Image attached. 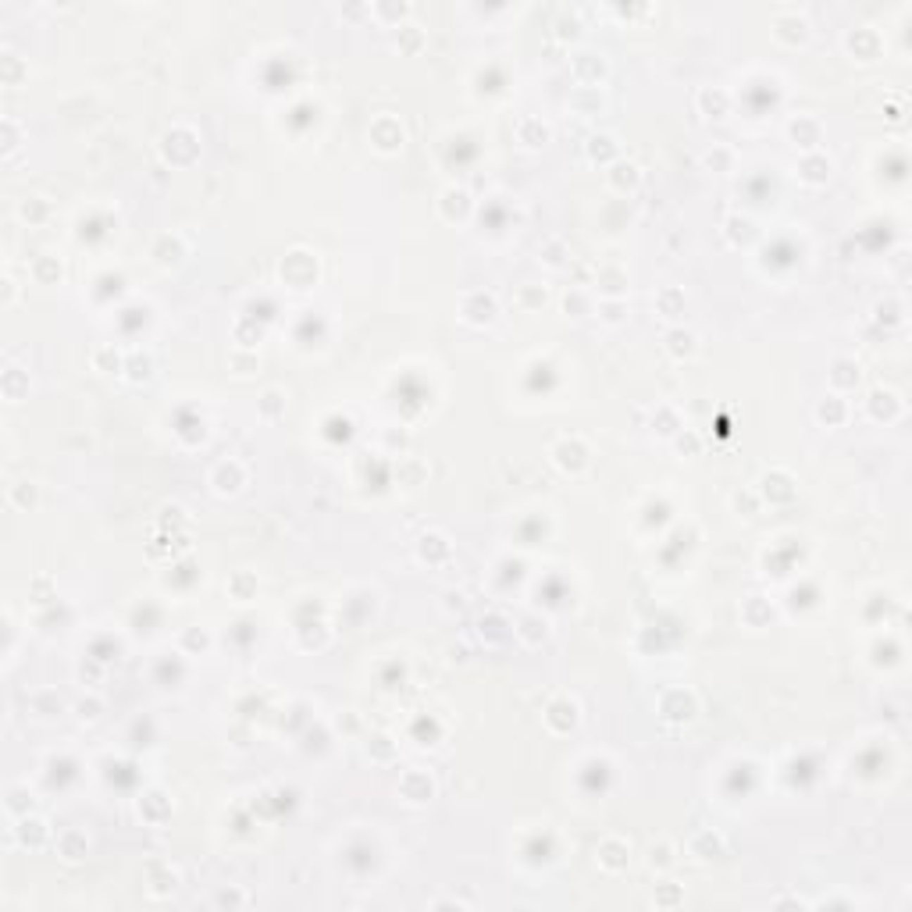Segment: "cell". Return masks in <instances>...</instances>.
Segmentation results:
<instances>
[{
    "mask_svg": "<svg viewBox=\"0 0 912 912\" xmlns=\"http://www.w3.org/2000/svg\"><path fill=\"white\" fill-rule=\"evenodd\" d=\"M521 303H524V307L545 303V289H542V285H524V289H521Z\"/></svg>",
    "mask_w": 912,
    "mask_h": 912,
    "instance_id": "obj_41",
    "label": "cell"
},
{
    "mask_svg": "<svg viewBox=\"0 0 912 912\" xmlns=\"http://www.w3.org/2000/svg\"><path fill=\"white\" fill-rule=\"evenodd\" d=\"M702 160H706V167H713V171H730V160H734V157H730L727 146H713V150H706Z\"/></svg>",
    "mask_w": 912,
    "mask_h": 912,
    "instance_id": "obj_30",
    "label": "cell"
},
{
    "mask_svg": "<svg viewBox=\"0 0 912 912\" xmlns=\"http://www.w3.org/2000/svg\"><path fill=\"white\" fill-rule=\"evenodd\" d=\"M602 278H609V281H623V274H620V271H602ZM609 293H613V296H620V293H623V285H609Z\"/></svg>",
    "mask_w": 912,
    "mask_h": 912,
    "instance_id": "obj_47",
    "label": "cell"
},
{
    "mask_svg": "<svg viewBox=\"0 0 912 912\" xmlns=\"http://www.w3.org/2000/svg\"><path fill=\"white\" fill-rule=\"evenodd\" d=\"M677 449H688V452H695V449H699V442H695V435H688V438H684V435H680V438H677Z\"/></svg>",
    "mask_w": 912,
    "mask_h": 912,
    "instance_id": "obj_50",
    "label": "cell"
},
{
    "mask_svg": "<svg viewBox=\"0 0 912 912\" xmlns=\"http://www.w3.org/2000/svg\"><path fill=\"white\" fill-rule=\"evenodd\" d=\"M563 307H566V314H570V317H585V314L592 310V300H588L585 293H578V289H574V293H566Z\"/></svg>",
    "mask_w": 912,
    "mask_h": 912,
    "instance_id": "obj_29",
    "label": "cell"
},
{
    "mask_svg": "<svg viewBox=\"0 0 912 912\" xmlns=\"http://www.w3.org/2000/svg\"><path fill=\"white\" fill-rule=\"evenodd\" d=\"M830 381H834L837 388H851V385H859V364H855V360H848V357L834 360Z\"/></svg>",
    "mask_w": 912,
    "mask_h": 912,
    "instance_id": "obj_14",
    "label": "cell"
},
{
    "mask_svg": "<svg viewBox=\"0 0 912 912\" xmlns=\"http://www.w3.org/2000/svg\"><path fill=\"white\" fill-rule=\"evenodd\" d=\"M210 645V635L203 631V627H186V635H182V649H207Z\"/></svg>",
    "mask_w": 912,
    "mask_h": 912,
    "instance_id": "obj_34",
    "label": "cell"
},
{
    "mask_svg": "<svg viewBox=\"0 0 912 912\" xmlns=\"http://www.w3.org/2000/svg\"><path fill=\"white\" fill-rule=\"evenodd\" d=\"M93 364H96L100 371H114V374H118V371H122V353L110 350V346H100V350L93 353Z\"/></svg>",
    "mask_w": 912,
    "mask_h": 912,
    "instance_id": "obj_27",
    "label": "cell"
},
{
    "mask_svg": "<svg viewBox=\"0 0 912 912\" xmlns=\"http://www.w3.org/2000/svg\"><path fill=\"white\" fill-rule=\"evenodd\" d=\"M816 417L823 421V424H841V417H844V403L837 395H827L823 403H820V410H816Z\"/></svg>",
    "mask_w": 912,
    "mask_h": 912,
    "instance_id": "obj_25",
    "label": "cell"
},
{
    "mask_svg": "<svg viewBox=\"0 0 912 912\" xmlns=\"http://www.w3.org/2000/svg\"><path fill=\"white\" fill-rule=\"evenodd\" d=\"M445 556H449V542H445L442 535H424V538H421V559L438 563V559H445Z\"/></svg>",
    "mask_w": 912,
    "mask_h": 912,
    "instance_id": "obj_22",
    "label": "cell"
},
{
    "mask_svg": "<svg viewBox=\"0 0 912 912\" xmlns=\"http://www.w3.org/2000/svg\"><path fill=\"white\" fill-rule=\"evenodd\" d=\"M873 414L877 417H894L898 414V403L891 392H873Z\"/></svg>",
    "mask_w": 912,
    "mask_h": 912,
    "instance_id": "obj_33",
    "label": "cell"
},
{
    "mask_svg": "<svg viewBox=\"0 0 912 912\" xmlns=\"http://www.w3.org/2000/svg\"><path fill=\"white\" fill-rule=\"evenodd\" d=\"M556 464L563 471H581L585 467V445L581 442H559L556 445Z\"/></svg>",
    "mask_w": 912,
    "mask_h": 912,
    "instance_id": "obj_9",
    "label": "cell"
},
{
    "mask_svg": "<svg viewBox=\"0 0 912 912\" xmlns=\"http://www.w3.org/2000/svg\"><path fill=\"white\" fill-rule=\"evenodd\" d=\"M4 293H8V296H4V307H8V303L15 300V281H11V278H4Z\"/></svg>",
    "mask_w": 912,
    "mask_h": 912,
    "instance_id": "obj_51",
    "label": "cell"
},
{
    "mask_svg": "<svg viewBox=\"0 0 912 912\" xmlns=\"http://www.w3.org/2000/svg\"><path fill=\"white\" fill-rule=\"evenodd\" d=\"M559 250H563V246H559V243H549V250H545V253H549V257H545V260H549V264H552V267H563V260H559V257H556V253H559Z\"/></svg>",
    "mask_w": 912,
    "mask_h": 912,
    "instance_id": "obj_48",
    "label": "cell"
},
{
    "mask_svg": "<svg viewBox=\"0 0 912 912\" xmlns=\"http://www.w3.org/2000/svg\"><path fill=\"white\" fill-rule=\"evenodd\" d=\"M570 68H574V75H578L581 86H599V82L606 79V72H609L606 57L595 53V50H578L574 57H570Z\"/></svg>",
    "mask_w": 912,
    "mask_h": 912,
    "instance_id": "obj_1",
    "label": "cell"
},
{
    "mask_svg": "<svg viewBox=\"0 0 912 912\" xmlns=\"http://www.w3.org/2000/svg\"><path fill=\"white\" fill-rule=\"evenodd\" d=\"M0 61H4V82H8V86H15V82H18V75H22V61H18L15 53H4V57H0Z\"/></svg>",
    "mask_w": 912,
    "mask_h": 912,
    "instance_id": "obj_39",
    "label": "cell"
},
{
    "mask_svg": "<svg viewBox=\"0 0 912 912\" xmlns=\"http://www.w3.org/2000/svg\"><path fill=\"white\" fill-rule=\"evenodd\" d=\"M827 175H830V160L827 157H820V153H806L802 157V179L806 182L820 186V182H827Z\"/></svg>",
    "mask_w": 912,
    "mask_h": 912,
    "instance_id": "obj_10",
    "label": "cell"
},
{
    "mask_svg": "<svg viewBox=\"0 0 912 912\" xmlns=\"http://www.w3.org/2000/svg\"><path fill=\"white\" fill-rule=\"evenodd\" d=\"M100 709H103V702H100V699H82V702L75 706V713H79V720H82V723H93V720H100Z\"/></svg>",
    "mask_w": 912,
    "mask_h": 912,
    "instance_id": "obj_37",
    "label": "cell"
},
{
    "mask_svg": "<svg viewBox=\"0 0 912 912\" xmlns=\"http://www.w3.org/2000/svg\"><path fill=\"white\" fill-rule=\"evenodd\" d=\"M399 791H403V798H410V802H428V798L435 794V784H431L428 773L410 770V773H403V780H399Z\"/></svg>",
    "mask_w": 912,
    "mask_h": 912,
    "instance_id": "obj_3",
    "label": "cell"
},
{
    "mask_svg": "<svg viewBox=\"0 0 912 912\" xmlns=\"http://www.w3.org/2000/svg\"><path fill=\"white\" fill-rule=\"evenodd\" d=\"M464 317H467L471 324L492 321V317H495V296H492V293H471V296L464 300Z\"/></svg>",
    "mask_w": 912,
    "mask_h": 912,
    "instance_id": "obj_4",
    "label": "cell"
},
{
    "mask_svg": "<svg viewBox=\"0 0 912 912\" xmlns=\"http://www.w3.org/2000/svg\"><path fill=\"white\" fill-rule=\"evenodd\" d=\"M638 179H642V171H638V164H631V160H620V164H613V175H609V182L616 186V189H635L638 186Z\"/></svg>",
    "mask_w": 912,
    "mask_h": 912,
    "instance_id": "obj_19",
    "label": "cell"
},
{
    "mask_svg": "<svg viewBox=\"0 0 912 912\" xmlns=\"http://www.w3.org/2000/svg\"><path fill=\"white\" fill-rule=\"evenodd\" d=\"M787 136L794 139V146H802V150L813 153L820 146V122L809 118V114H798V118L787 125Z\"/></svg>",
    "mask_w": 912,
    "mask_h": 912,
    "instance_id": "obj_2",
    "label": "cell"
},
{
    "mask_svg": "<svg viewBox=\"0 0 912 912\" xmlns=\"http://www.w3.org/2000/svg\"><path fill=\"white\" fill-rule=\"evenodd\" d=\"M699 107L709 114V118H723L727 107H730V96L723 89H702L699 93Z\"/></svg>",
    "mask_w": 912,
    "mask_h": 912,
    "instance_id": "obj_13",
    "label": "cell"
},
{
    "mask_svg": "<svg viewBox=\"0 0 912 912\" xmlns=\"http://www.w3.org/2000/svg\"><path fill=\"white\" fill-rule=\"evenodd\" d=\"M656 307H659V314H663V317H677V314L684 310V293H680V289H673V285H666V289L656 296Z\"/></svg>",
    "mask_w": 912,
    "mask_h": 912,
    "instance_id": "obj_20",
    "label": "cell"
},
{
    "mask_svg": "<svg viewBox=\"0 0 912 912\" xmlns=\"http://www.w3.org/2000/svg\"><path fill=\"white\" fill-rule=\"evenodd\" d=\"M467 207H471V200H467L464 189H445V193H442V214H445L449 221H452V217H464Z\"/></svg>",
    "mask_w": 912,
    "mask_h": 912,
    "instance_id": "obj_18",
    "label": "cell"
},
{
    "mask_svg": "<svg viewBox=\"0 0 912 912\" xmlns=\"http://www.w3.org/2000/svg\"><path fill=\"white\" fill-rule=\"evenodd\" d=\"M521 635H524L528 642H538V638H545V635H549V627H545V620H538V616H524V623H521Z\"/></svg>",
    "mask_w": 912,
    "mask_h": 912,
    "instance_id": "obj_35",
    "label": "cell"
},
{
    "mask_svg": "<svg viewBox=\"0 0 912 912\" xmlns=\"http://www.w3.org/2000/svg\"><path fill=\"white\" fill-rule=\"evenodd\" d=\"M407 474H410V485H417V478L424 474V467H421L417 460H407Z\"/></svg>",
    "mask_w": 912,
    "mask_h": 912,
    "instance_id": "obj_49",
    "label": "cell"
},
{
    "mask_svg": "<svg viewBox=\"0 0 912 912\" xmlns=\"http://www.w3.org/2000/svg\"><path fill=\"white\" fill-rule=\"evenodd\" d=\"M260 410H264V417H274L278 410H281V395L271 388V392H264V403H260Z\"/></svg>",
    "mask_w": 912,
    "mask_h": 912,
    "instance_id": "obj_43",
    "label": "cell"
},
{
    "mask_svg": "<svg viewBox=\"0 0 912 912\" xmlns=\"http://www.w3.org/2000/svg\"><path fill=\"white\" fill-rule=\"evenodd\" d=\"M250 585H257L250 574H239V578L232 581V588H236V595H239V599H246V588H250Z\"/></svg>",
    "mask_w": 912,
    "mask_h": 912,
    "instance_id": "obj_45",
    "label": "cell"
},
{
    "mask_svg": "<svg viewBox=\"0 0 912 912\" xmlns=\"http://www.w3.org/2000/svg\"><path fill=\"white\" fill-rule=\"evenodd\" d=\"M0 385H4V395H8V399H22V395L29 392V374L11 364V367L4 371V381H0Z\"/></svg>",
    "mask_w": 912,
    "mask_h": 912,
    "instance_id": "obj_16",
    "label": "cell"
},
{
    "mask_svg": "<svg viewBox=\"0 0 912 912\" xmlns=\"http://www.w3.org/2000/svg\"><path fill=\"white\" fill-rule=\"evenodd\" d=\"M0 129H4V153H11V150L18 146V125H15L11 118H4V125H0Z\"/></svg>",
    "mask_w": 912,
    "mask_h": 912,
    "instance_id": "obj_42",
    "label": "cell"
},
{
    "mask_svg": "<svg viewBox=\"0 0 912 912\" xmlns=\"http://www.w3.org/2000/svg\"><path fill=\"white\" fill-rule=\"evenodd\" d=\"M32 274L39 278V281H53V278H61V264H57V257H39L36 264H32Z\"/></svg>",
    "mask_w": 912,
    "mask_h": 912,
    "instance_id": "obj_28",
    "label": "cell"
},
{
    "mask_svg": "<svg viewBox=\"0 0 912 912\" xmlns=\"http://www.w3.org/2000/svg\"><path fill=\"white\" fill-rule=\"evenodd\" d=\"M410 11V4H374L371 15H378L381 22H392V18H403Z\"/></svg>",
    "mask_w": 912,
    "mask_h": 912,
    "instance_id": "obj_38",
    "label": "cell"
},
{
    "mask_svg": "<svg viewBox=\"0 0 912 912\" xmlns=\"http://www.w3.org/2000/svg\"><path fill=\"white\" fill-rule=\"evenodd\" d=\"M214 488L221 492V495H228V492H239V485L246 481V471H243V464H236V460H228V464H217L214 467Z\"/></svg>",
    "mask_w": 912,
    "mask_h": 912,
    "instance_id": "obj_5",
    "label": "cell"
},
{
    "mask_svg": "<svg viewBox=\"0 0 912 912\" xmlns=\"http://www.w3.org/2000/svg\"><path fill=\"white\" fill-rule=\"evenodd\" d=\"M545 720H549L552 730H570V727L578 723V702H574V699H556V702L549 706Z\"/></svg>",
    "mask_w": 912,
    "mask_h": 912,
    "instance_id": "obj_7",
    "label": "cell"
},
{
    "mask_svg": "<svg viewBox=\"0 0 912 912\" xmlns=\"http://www.w3.org/2000/svg\"><path fill=\"white\" fill-rule=\"evenodd\" d=\"M22 217H25V221H39V217H46V203H43L39 196L25 200V203H22Z\"/></svg>",
    "mask_w": 912,
    "mask_h": 912,
    "instance_id": "obj_40",
    "label": "cell"
},
{
    "mask_svg": "<svg viewBox=\"0 0 912 912\" xmlns=\"http://www.w3.org/2000/svg\"><path fill=\"white\" fill-rule=\"evenodd\" d=\"M720 851H723V837H720V834H713V830L695 834V841H692V855H699V859H716Z\"/></svg>",
    "mask_w": 912,
    "mask_h": 912,
    "instance_id": "obj_12",
    "label": "cell"
},
{
    "mask_svg": "<svg viewBox=\"0 0 912 912\" xmlns=\"http://www.w3.org/2000/svg\"><path fill=\"white\" fill-rule=\"evenodd\" d=\"M652 424H656L659 435H677V431H680V421H677V414H673L670 407H659V417H656Z\"/></svg>",
    "mask_w": 912,
    "mask_h": 912,
    "instance_id": "obj_31",
    "label": "cell"
},
{
    "mask_svg": "<svg viewBox=\"0 0 912 912\" xmlns=\"http://www.w3.org/2000/svg\"><path fill=\"white\" fill-rule=\"evenodd\" d=\"M57 848H61V855L65 859H82V855L89 851V841H86V834H79V830H65L61 837H57Z\"/></svg>",
    "mask_w": 912,
    "mask_h": 912,
    "instance_id": "obj_11",
    "label": "cell"
},
{
    "mask_svg": "<svg viewBox=\"0 0 912 912\" xmlns=\"http://www.w3.org/2000/svg\"><path fill=\"white\" fill-rule=\"evenodd\" d=\"M129 378H132V381H146V378H150V357H136Z\"/></svg>",
    "mask_w": 912,
    "mask_h": 912,
    "instance_id": "obj_44",
    "label": "cell"
},
{
    "mask_svg": "<svg viewBox=\"0 0 912 912\" xmlns=\"http://www.w3.org/2000/svg\"><path fill=\"white\" fill-rule=\"evenodd\" d=\"M570 107H574L578 114H602V107H606V96L595 89V86H578L574 93H570Z\"/></svg>",
    "mask_w": 912,
    "mask_h": 912,
    "instance_id": "obj_6",
    "label": "cell"
},
{
    "mask_svg": "<svg viewBox=\"0 0 912 912\" xmlns=\"http://www.w3.org/2000/svg\"><path fill=\"white\" fill-rule=\"evenodd\" d=\"M11 502L22 506V509H29V506L36 502V485H32V481H18V485L11 488Z\"/></svg>",
    "mask_w": 912,
    "mask_h": 912,
    "instance_id": "obj_32",
    "label": "cell"
},
{
    "mask_svg": "<svg viewBox=\"0 0 912 912\" xmlns=\"http://www.w3.org/2000/svg\"><path fill=\"white\" fill-rule=\"evenodd\" d=\"M517 132H521V143H528V146H545L549 143V125L538 122V118H524Z\"/></svg>",
    "mask_w": 912,
    "mask_h": 912,
    "instance_id": "obj_17",
    "label": "cell"
},
{
    "mask_svg": "<svg viewBox=\"0 0 912 912\" xmlns=\"http://www.w3.org/2000/svg\"><path fill=\"white\" fill-rule=\"evenodd\" d=\"M15 834H18V841H22L25 848H39V844L46 841V823L36 820V816H18Z\"/></svg>",
    "mask_w": 912,
    "mask_h": 912,
    "instance_id": "obj_8",
    "label": "cell"
},
{
    "mask_svg": "<svg viewBox=\"0 0 912 912\" xmlns=\"http://www.w3.org/2000/svg\"><path fill=\"white\" fill-rule=\"evenodd\" d=\"M32 709H36L39 716H61L65 702L57 699L53 692H39V695H32Z\"/></svg>",
    "mask_w": 912,
    "mask_h": 912,
    "instance_id": "obj_24",
    "label": "cell"
},
{
    "mask_svg": "<svg viewBox=\"0 0 912 912\" xmlns=\"http://www.w3.org/2000/svg\"><path fill=\"white\" fill-rule=\"evenodd\" d=\"M4 809H8L11 816H29V809H32V794H29V787H8V802H4Z\"/></svg>",
    "mask_w": 912,
    "mask_h": 912,
    "instance_id": "obj_21",
    "label": "cell"
},
{
    "mask_svg": "<svg viewBox=\"0 0 912 912\" xmlns=\"http://www.w3.org/2000/svg\"><path fill=\"white\" fill-rule=\"evenodd\" d=\"M599 314H602L609 324H616V321H623L627 303H623V300H602V303H599Z\"/></svg>",
    "mask_w": 912,
    "mask_h": 912,
    "instance_id": "obj_36",
    "label": "cell"
},
{
    "mask_svg": "<svg viewBox=\"0 0 912 912\" xmlns=\"http://www.w3.org/2000/svg\"><path fill=\"white\" fill-rule=\"evenodd\" d=\"M666 346H670V353H673V357H692V353H695V335H692V331H680V328H677V331H670V335H666Z\"/></svg>",
    "mask_w": 912,
    "mask_h": 912,
    "instance_id": "obj_23",
    "label": "cell"
},
{
    "mask_svg": "<svg viewBox=\"0 0 912 912\" xmlns=\"http://www.w3.org/2000/svg\"><path fill=\"white\" fill-rule=\"evenodd\" d=\"M588 157H592V160H609V157H616L613 136H592V139H588Z\"/></svg>",
    "mask_w": 912,
    "mask_h": 912,
    "instance_id": "obj_26",
    "label": "cell"
},
{
    "mask_svg": "<svg viewBox=\"0 0 912 912\" xmlns=\"http://www.w3.org/2000/svg\"><path fill=\"white\" fill-rule=\"evenodd\" d=\"M666 851H670L666 844H659V848L652 844V866H656V863H659V866H666V863H670V855H666Z\"/></svg>",
    "mask_w": 912,
    "mask_h": 912,
    "instance_id": "obj_46",
    "label": "cell"
},
{
    "mask_svg": "<svg viewBox=\"0 0 912 912\" xmlns=\"http://www.w3.org/2000/svg\"><path fill=\"white\" fill-rule=\"evenodd\" d=\"M599 863H602V866H609V870H620V866L627 863V844H623V841H616V837L602 841V848H599Z\"/></svg>",
    "mask_w": 912,
    "mask_h": 912,
    "instance_id": "obj_15",
    "label": "cell"
}]
</instances>
